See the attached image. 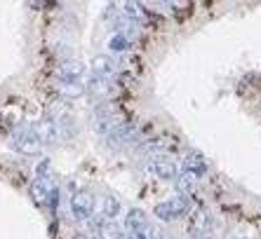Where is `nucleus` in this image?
<instances>
[{
  "label": "nucleus",
  "instance_id": "1",
  "mask_svg": "<svg viewBox=\"0 0 261 239\" xmlns=\"http://www.w3.org/2000/svg\"><path fill=\"white\" fill-rule=\"evenodd\" d=\"M191 202L186 195H176V197L167 199V202H160L155 204V209H153V214L158 216L160 221H174V218H179V216H184L186 211H189Z\"/></svg>",
  "mask_w": 261,
  "mask_h": 239
},
{
  "label": "nucleus",
  "instance_id": "2",
  "mask_svg": "<svg viewBox=\"0 0 261 239\" xmlns=\"http://www.w3.org/2000/svg\"><path fill=\"white\" fill-rule=\"evenodd\" d=\"M12 145L14 150L19 153H24V155H38V150H40V141H38L36 132H33V127H21L17 129L12 136Z\"/></svg>",
  "mask_w": 261,
  "mask_h": 239
},
{
  "label": "nucleus",
  "instance_id": "3",
  "mask_svg": "<svg viewBox=\"0 0 261 239\" xmlns=\"http://www.w3.org/2000/svg\"><path fill=\"white\" fill-rule=\"evenodd\" d=\"M71 211L75 221H87L94 214V197L90 192H75L71 197Z\"/></svg>",
  "mask_w": 261,
  "mask_h": 239
},
{
  "label": "nucleus",
  "instance_id": "4",
  "mask_svg": "<svg viewBox=\"0 0 261 239\" xmlns=\"http://www.w3.org/2000/svg\"><path fill=\"white\" fill-rule=\"evenodd\" d=\"M146 171L153 173L155 178L172 181V178H176L179 169H176V164L172 160H167V157H155V160H151L148 164H146Z\"/></svg>",
  "mask_w": 261,
  "mask_h": 239
},
{
  "label": "nucleus",
  "instance_id": "5",
  "mask_svg": "<svg viewBox=\"0 0 261 239\" xmlns=\"http://www.w3.org/2000/svg\"><path fill=\"white\" fill-rule=\"evenodd\" d=\"M191 239H212V218L207 211H195L191 221Z\"/></svg>",
  "mask_w": 261,
  "mask_h": 239
},
{
  "label": "nucleus",
  "instance_id": "6",
  "mask_svg": "<svg viewBox=\"0 0 261 239\" xmlns=\"http://www.w3.org/2000/svg\"><path fill=\"white\" fill-rule=\"evenodd\" d=\"M57 127H59V122L45 117V120H40V122L33 127V132H36V136H38L40 143H55L57 136H59V129H57Z\"/></svg>",
  "mask_w": 261,
  "mask_h": 239
},
{
  "label": "nucleus",
  "instance_id": "7",
  "mask_svg": "<svg viewBox=\"0 0 261 239\" xmlns=\"http://www.w3.org/2000/svg\"><path fill=\"white\" fill-rule=\"evenodd\" d=\"M85 73V66L80 61H66L59 66V78L64 80V84H71V82H78V78Z\"/></svg>",
  "mask_w": 261,
  "mask_h": 239
},
{
  "label": "nucleus",
  "instance_id": "8",
  "mask_svg": "<svg viewBox=\"0 0 261 239\" xmlns=\"http://www.w3.org/2000/svg\"><path fill=\"white\" fill-rule=\"evenodd\" d=\"M132 138H134L132 125H118L116 129L106 136V141H109V145H125V143H129Z\"/></svg>",
  "mask_w": 261,
  "mask_h": 239
},
{
  "label": "nucleus",
  "instance_id": "9",
  "mask_svg": "<svg viewBox=\"0 0 261 239\" xmlns=\"http://www.w3.org/2000/svg\"><path fill=\"white\" fill-rule=\"evenodd\" d=\"M113 73H116V64H113L109 56H94V59H92V75L111 80Z\"/></svg>",
  "mask_w": 261,
  "mask_h": 239
},
{
  "label": "nucleus",
  "instance_id": "10",
  "mask_svg": "<svg viewBox=\"0 0 261 239\" xmlns=\"http://www.w3.org/2000/svg\"><path fill=\"white\" fill-rule=\"evenodd\" d=\"M118 125H120V122H116L113 115L106 113V110H97V115H94V129H97L101 136H109Z\"/></svg>",
  "mask_w": 261,
  "mask_h": 239
},
{
  "label": "nucleus",
  "instance_id": "11",
  "mask_svg": "<svg viewBox=\"0 0 261 239\" xmlns=\"http://www.w3.org/2000/svg\"><path fill=\"white\" fill-rule=\"evenodd\" d=\"M87 89H90V94L94 96L97 101H103V99L111 94V80L99 78V75H92L90 84H87Z\"/></svg>",
  "mask_w": 261,
  "mask_h": 239
},
{
  "label": "nucleus",
  "instance_id": "12",
  "mask_svg": "<svg viewBox=\"0 0 261 239\" xmlns=\"http://www.w3.org/2000/svg\"><path fill=\"white\" fill-rule=\"evenodd\" d=\"M184 171L195 173V176L200 178L202 173L207 171V162H205V157H202L200 153H189V155H186V160H184Z\"/></svg>",
  "mask_w": 261,
  "mask_h": 239
},
{
  "label": "nucleus",
  "instance_id": "13",
  "mask_svg": "<svg viewBox=\"0 0 261 239\" xmlns=\"http://www.w3.org/2000/svg\"><path fill=\"white\" fill-rule=\"evenodd\" d=\"M148 221H146V214L141 209H129L127 216H125V227H127L129 232H141L146 230Z\"/></svg>",
  "mask_w": 261,
  "mask_h": 239
},
{
  "label": "nucleus",
  "instance_id": "14",
  "mask_svg": "<svg viewBox=\"0 0 261 239\" xmlns=\"http://www.w3.org/2000/svg\"><path fill=\"white\" fill-rule=\"evenodd\" d=\"M99 237L101 239H122V230L116 221L101 218V221H99Z\"/></svg>",
  "mask_w": 261,
  "mask_h": 239
},
{
  "label": "nucleus",
  "instance_id": "15",
  "mask_svg": "<svg viewBox=\"0 0 261 239\" xmlns=\"http://www.w3.org/2000/svg\"><path fill=\"white\" fill-rule=\"evenodd\" d=\"M118 211H120V202H118L116 197H103V211L101 216L106 218V221H113L118 216Z\"/></svg>",
  "mask_w": 261,
  "mask_h": 239
},
{
  "label": "nucleus",
  "instance_id": "16",
  "mask_svg": "<svg viewBox=\"0 0 261 239\" xmlns=\"http://www.w3.org/2000/svg\"><path fill=\"white\" fill-rule=\"evenodd\" d=\"M176 186H179V190L181 192H191L195 186H198V176H195V173L184 171L181 176H179V181H176Z\"/></svg>",
  "mask_w": 261,
  "mask_h": 239
},
{
  "label": "nucleus",
  "instance_id": "17",
  "mask_svg": "<svg viewBox=\"0 0 261 239\" xmlns=\"http://www.w3.org/2000/svg\"><path fill=\"white\" fill-rule=\"evenodd\" d=\"M109 47L113 49V52H122V49H127V38H125V36H116V38H111Z\"/></svg>",
  "mask_w": 261,
  "mask_h": 239
},
{
  "label": "nucleus",
  "instance_id": "18",
  "mask_svg": "<svg viewBox=\"0 0 261 239\" xmlns=\"http://www.w3.org/2000/svg\"><path fill=\"white\" fill-rule=\"evenodd\" d=\"M83 84L80 82H71V84H64V94H68V96H80L83 94Z\"/></svg>",
  "mask_w": 261,
  "mask_h": 239
},
{
  "label": "nucleus",
  "instance_id": "19",
  "mask_svg": "<svg viewBox=\"0 0 261 239\" xmlns=\"http://www.w3.org/2000/svg\"><path fill=\"white\" fill-rule=\"evenodd\" d=\"M125 14H127L129 19H139L144 12H141V7L137 5V3H127V5H125Z\"/></svg>",
  "mask_w": 261,
  "mask_h": 239
},
{
  "label": "nucleus",
  "instance_id": "20",
  "mask_svg": "<svg viewBox=\"0 0 261 239\" xmlns=\"http://www.w3.org/2000/svg\"><path fill=\"white\" fill-rule=\"evenodd\" d=\"M127 239H148V232H146V230H141V232H129Z\"/></svg>",
  "mask_w": 261,
  "mask_h": 239
},
{
  "label": "nucleus",
  "instance_id": "21",
  "mask_svg": "<svg viewBox=\"0 0 261 239\" xmlns=\"http://www.w3.org/2000/svg\"><path fill=\"white\" fill-rule=\"evenodd\" d=\"M73 239H87V234H83V232H78V234H75V237H73Z\"/></svg>",
  "mask_w": 261,
  "mask_h": 239
}]
</instances>
